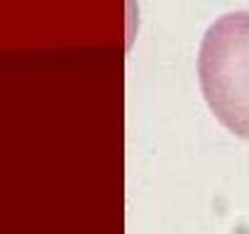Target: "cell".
<instances>
[{
  "label": "cell",
  "instance_id": "cell-1",
  "mask_svg": "<svg viewBox=\"0 0 249 234\" xmlns=\"http://www.w3.org/2000/svg\"><path fill=\"white\" fill-rule=\"evenodd\" d=\"M198 78L220 125L249 139V13H227L205 30L198 51Z\"/></svg>",
  "mask_w": 249,
  "mask_h": 234
}]
</instances>
